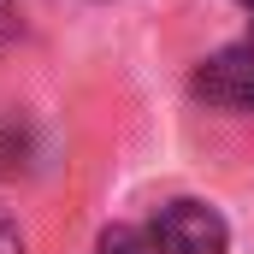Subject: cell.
<instances>
[{
  "label": "cell",
  "instance_id": "5b68a950",
  "mask_svg": "<svg viewBox=\"0 0 254 254\" xmlns=\"http://www.w3.org/2000/svg\"><path fill=\"white\" fill-rule=\"evenodd\" d=\"M243 6H249V12H254V0H243Z\"/></svg>",
  "mask_w": 254,
  "mask_h": 254
},
{
  "label": "cell",
  "instance_id": "6da1fadb",
  "mask_svg": "<svg viewBox=\"0 0 254 254\" xmlns=\"http://www.w3.org/2000/svg\"><path fill=\"white\" fill-rule=\"evenodd\" d=\"M148 237H154L160 254H225V249H231V225H225V213L207 207V201H195V195L166 201V207L154 213Z\"/></svg>",
  "mask_w": 254,
  "mask_h": 254
},
{
  "label": "cell",
  "instance_id": "7a4b0ae2",
  "mask_svg": "<svg viewBox=\"0 0 254 254\" xmlns=\"http://www.w3.org/2000/svg\"><path fill=\"white\" fill-rule=\"evenodd\" d=\"M207 107H225V113H254V30L237 36L231 48H219L213 60L195 71L190 83Z\"/></svg>",
  "mask_w": 254,
  "mask_h": 254
},
{
  "label": "cell",
  "instance_id": "8992f818",
  "mask_svg": "<svg viewBox=\"0 0 254 254\" xmlns=\"http://www.w3.org/2000/svg\"><path fill=\"white\" fill-rule=\"evenodd\" d=\"M0 12H6V0H0Z\"/></svg>",
  "mask_w": 254,
  "mask_h": 254
},
{
  "label": "cell",
  "instance_id": "3957f363",
  "mask_svg": "<svg viewBox=\"0 0 254 254\" xmlns=\"http://www.w3.org/2000/svg\"><path fill=\"white\" fill-rule=\"evenodd\" d=\"M95 254H160V249H154L148 231H136V225H113V231H101Z\"/></svg>",
  "mask_w": 254,
  "mask_h": 254
},
{
  "label": "cell",
  "instance_id": "277c9868",
  "mask_svg": "<svg viewBox=\"0 0 254 254\" xmlns=\"http://www.w3.org/2000/svg\"><path fill=\"white\" fill-rule=\"evenodd\" d=\"M0 254H24V243H18V225H12V213L0 207Z\"/></svg>",
  "mask_w": 254,
  "mask_h": 254
}]
</instances>
